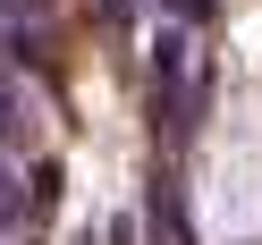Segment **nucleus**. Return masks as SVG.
<instances>
[{
    "instance_id": "obj_1",
    "label": "nucleus",
    "mask_w": 262,
    "mask_h": 245,
    "mask_svg": "<svg viewBox=\"0 0 262 245\" xmlns=\"http://www.w3.org/2000/svg\"><path fill=\"white\" fill-rule=\"evenodd\" d=\"M0 144H26V102H17L9 76H0Z\"/></svg>"
},
{
    "instance_id": "obj_2",
    "label": "nucleus",
    "mask_w": 262,
    "mask_h": 245,
    "mask_svg": "<svg viewBox=\"0 0 262 245\" xmlns=\"http://www.w3.org/2000/svg\"><path fill=\"white\" fill-rule=\"evenodd\" d=\"M0 220H17V186H9V177H0Z\"/></svg>"
},
{
    "instance_id": "obj_3",
    "label": "nucleus",
    "mask_w": 262,
    "mask_h": 245,
    "mask_svg": "<svg viewBox=\"0 0 262 245\" xmlns=\"http://www.w3.org/2000/svg\"><path fill=\"white\" fill-rule=\"evenodd\" d=\"M26 9H34V0H0V26H17V17H26Z\"/></svg>"
}]
</instances>
